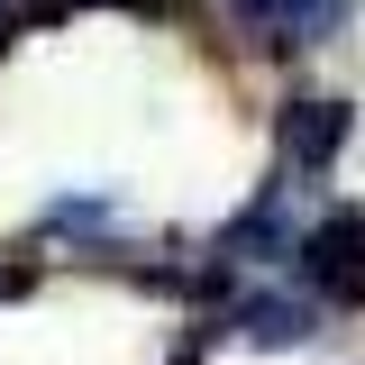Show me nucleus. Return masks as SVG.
<instances>
[{"label": "nucleus", "mask_w": 365, "mask_h": 365, "mask_svg": "<svg viewBox=\"0 0 365 365\" xmlns=\"http://www.w3.org/2000/svg\"><path fill=\"white\" fill-rule=\"evenodd\" d=\"M228 19L265 46H311L319 28H338V0H228Z\"/></svg>", "instance_id": "1"}, {"label": "nucleus", "mask_w": 365, "mask_h": 365, "mask_svg": "<svg viewBox=\"0 0 365 365\" xmlns=\"http://www.w3.org/2000/svg\"><path fill=\"white\" fill-rule=\"evenodd\" d=\"M283 137H292L302 155H329V146L347 137V110H338V101H292V119H283Z\"/></svg>", "instance_id": "2"}, {"label": "nucleus", "mask_w": 365, "mask_h": 365, "mask_svg": "<svg viewBox=\"0 0 365 365\" xmlns=\"http://www.w3.org/2000/svg\"><path fill=\"white\" fill-rule=\"evenodd\" d=\"M128 9H165V0H128Z\"/></svg>", "instance_id": "3"}]
</instances>
